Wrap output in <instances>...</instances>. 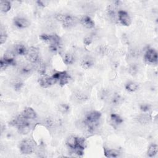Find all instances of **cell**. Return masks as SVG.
<instances>
[{
    "label": "cell",
    "instance_id": "cell-16",
    "mask_svg": "<svg viewBox=\"0 0 158 158\" xmlns=\"http://www.w3.org/2000/svg\"><path fill=\"white\" fill-rule=\"evenodd\" d=\"M76 21L77 20L74 17L71 15H67L65 20L64 22V26L67 28L71 27L76 24Z\"/></svg>",
    "mask_w": 158,
    "mask_h": 158
},
{
    "label": "cell",
    "instance_id": "cell-10",
    "mask_svg": "<svg viewBox=\"0 0 158 158\" xmlns=\"http://www.w3.org/2000/svg\"><path fill=\"white\" fill-rule=\"evenodd\" d=\"M14 25L19 29H26L30 26V22L26 18L17 17L13 20Z\"/></svg>",
    "mask_w": 158,
    "mask_h": 158
},
{
    "label": "cell",
    "instance_id": "cell-8",
    "mask_svg": "<svg viewBox=\"0 0 158 158\" xmlns=\"http://www.w3.org/2000/svg\"><path fill=\"white\" fill-rule=\"evenodd\" d=\"M117 14L119 20L122 25L124 26H129L131 24V18L127 12L124 11H119Z\"/></svg>",
    "mask_w": 158,
    "mask_h": 158
},
{
    "label": "cell",
    "instance_id": "cell-6",
    "mask_svg": "<svg viewBox=\"0 0 158 158\" xmlns=\"http://www.w3.org/2000/svg\"><path fill=\"white\" fill-rule=\"evenodd\" d=\"M26 56L30 62L35 64L39 60V51L37 48L31 47L28 50Z\"/></svg>",
    "mask_w": 158,
    "mask_h": 158
},
{
    "label": "cell",
    "instance_id": "cell-32",
    "mask_svg": "<svg viewBox=\"0 0 158 158\" xmlns=\"http://www.w3.org/2000/svg\"><path fill=\"white\" fill-rule=\"evenodd\" d=\"M84 43L86 44V45H89L92 43V39L90 38V37H87L84 39Z\"/></svg>",
    "mask_w": 158,
    "mask_h": 158
},
{
    "label": "cell",
    "instance_id": "cell-12",
    "mask_svg": "<svg viewBox=\"0 0 158 158\" xmlns=\"http://www.w3.org/2000/svg\"><path fill=\"white\" fill-rule=\"evenodd\" d=\"M21 114L27 120L34 119L37 117V114L35 111L32 108L30 107L24 109V110L23 111V112H22V113Z\"/></svg>",
    "mask_w": 158,
    "mask_h": 158
},
{
    "label": "cell",
    "instance_id": "cell-4",
    "mask_svg": "<svg viewBox=\"0 0 158 158\" xmlns=\"http://www.w3.org/2000/svg\"><path fill=\"white\" fill-rule=\"evenodd\" d=\"M52 77L56 81V82H59V85L61 86H64L68 84L70 78L69 74L65 71L56 72L52 75Z\"/></svg>",
    "mask_w": 158,
    "mask_h": 158
},
{
    "label": "cell",
    "instance_id": "cell-20",
    "mask_svg": "<svg viewBox=\"0 0 158 158\" xmlns=\"http://www.w3.org/2000/svg\"><path fill=\"white\" fill-rule=\"evenodd\" d=\"M111 122L116 126L120 125L123 121L122 117L116 114H112L111 115Z\"/></svg>",
    "mask_w": 158,
    "mask_h": 158
},
{
    "label": "cell",
    "instance_id": "cell-30",
    "mask_svg": "<svg viewBox=\"0 0 158 158\" xmlns=\"http://www.w3.org/2000/svg\"><path fill=\"white\" fill-rule=\"evenodd\" d=\"M150 109H151V107L148 104H143L140 106V109L144 112H148L150 110Z\"/></svg>",
    "mask_w": 158,
    "mask_h": 158
},
{
    "label": "cell",
    "instance_id": "cell-33",
    "mask_svg": "<svg viewBox=\"0 0 158 158\" xmlns=\"http://www.w3.org/2000/svg\"><path fill=\"white\" fill-rule=\"evenodd\" d=\"M37 4L40 6V7H45V6H46V4H45V2H43V1H37Z\"/></svg>",
    "mask_w": 158,
    "mask_h": 158
},
{
    "label": "cell",
    "instance_id": "cell-27",
    "mask_svg": "<svg viewBox=\"0 0 158 158\" xmlns=\"http://www.w3.org/2000/svg\"><path fill=\"white\" fill-rule=\"evenodd\" d=\"M150 120V117L147 115H143L139 117V121L141 123H147L149 122Z\"/></svg>",
    "mask_w": 158,
    "mask_h": 158
},
{
    "label": "cell",
    "instance_id": "cell-34",
    "mask_svg": "<svg viewBox=\"0 0 158 158\" xmlns=\"http://www.w3.org/2000/svg\"><path fill=\"white\" fill-rule=\"evenodd\" d=\"M120 98L119 96H117L116 98H114L113 99V101H112V102H113V103H114L115 105H117L118 102L119 103V101H120Z\"/></svg>",
    "mask_w": 158,
    "mask_h": 158
},
{
    "label": "cell",
    "instance_id": "cell-18",
    "mask_svg": "<svg viewBox=\"0 0 158 158\" xmlns=\"http://www.w3.org/2000/svg\"><path fill=\"white\" fill-rule=\"evenodd\" d=\"M36 64V69L37 71L41 74V75H45V72H46V67H45V64L39 60L35 63Z\"/></svg>",
    "mask_w": 158,
    "mask_h": 158
},
{
    "label": "cell",
    "instance_id": "cell-21",
    "mask_svg": "<svg viewBox=\"0 0 158 158\" xmlns=\"http://www.w3.org/2000/svg\"><path fill=\"white\" fill-rule=\"evenodd\" d=\"M126 88L128 92H134L138 89V85L135 82H129L126 84Z\"/></svg>",
    "mask_w": 158,
    "mask_h": 158
},
{
    "label": "cell",
    "instance_id": "cell-3",
    "mask_svg": "<svg viewBox=\"0 0 158 158\" xmlns=\"http://www.w3.org/2000/svg\"><path fill=\"white\" fill-rule=\"evenodd\" d=\"M40 38L42 41L50 43V46H56L59 47L61 43L60 37L56 34H53V35L43 34L40 36Z\"/></svg>",
    "mask_w": 158,
    "mask_h": 158
},
{
    "label": "cell",
    "instance_id": "cell-15",
    "mask_svg": "<svg viewBox=\"0 0 158 158\" xmlns=\"http://www.w3.org/2000/svg\"><path fill=\"white\" fill-rule=\"evenodd\" d=\"M78 141V138L76 137H71L67 139V144L71 149L75 150L77 147Z\"/></svg>",
    "mask_w": 158,
    "mask_h": 158
},
{
    "label": "cell",
    "instance_id": "cell-17",
    "mask_svg": "<svg viewBox=\"0 0 158 158\" xmlns=\"http://www.w3.org/2000/svg\"><path fill=\"white\" fill-rule=\"evenodd\" d=\"M104 153L107 157H117L119 156L120 153L116 150H107L104 148Z\"/></svg>",
    "mask_w": 158,
    "mask_h": 158
},
{
    "label": "cell",
    "instance_id": "cell-25",
    "mask_svg": "<svg viewBox=\"0 0 158 158\" xmlns=\"http://www.w3.org/2000/svg\"><path fill=\"white\" fill-rule=\"evenodd\" d=\"M93 64V62L92 59H90V58H87V59H84L82 62V66L84 69L90 68V67H91Z\"/></svg>",
    "mask_w": 158,
    "mask_h": 158
},
{
    "label": "cell",
    "instance_id": "cell-5",
    "mask_svg": "<svg viewBox=\"0 0 158 158\" xmlns=\"http://www.w3.org/2000/svg\"><path fill=\"white\" fill-rule=\"evenodd\" d=\"M16 64V61L12 53H6L5 54L3 58H2L0 62V66L1 69L3 70L6 69L7 67L9 65H13Z\"/></svg>",
    "mask_w": 158,
    "mask_h": 158
},
{
    "label": "cell",
    "instance_id": "cell-9",
    "mask_svg": "<svg viewBox=\"0 0 158 158\" xmlns=\"http://www.w3.org/2000/svg\"><path fill=\"white\" fill-rule=\"evenodd\" d=\"M144 58L149 63H156L157 62V53L155 50L150 48L146 51Z\"/></svg>",
    "mask_w": 158,
    "mask_h": 158
},
{
    "label": "cell",
    "instance_id": "cell-26",
    "mask_svg": "<svg viewBox=\"0 0 158 158\" xmlns=\"http://www.w3.org/2000/svg\"><path fill=\"white\" fill-rule=\"evenodd\" d=\"M59 109L63 113H67L70 110V106L67 104H62L60 105Z\"/></svg>",
    "mask_w": 158,
    "mask_h": 158
},
{
    "label": "cell",
    "instance_id": "cell-22",
    "mask_svg": "<svg viewBox=\"0 0 158 158\" xmlns=\"http://www.w3.org/2000/svg\"><path fill=\"white\" fill-rule=\"evenodd\" d=\"M0 5H1V9L3 13L8 12L11 8V3L9 2H6V1L1 2V3H0Z\"/></svg>",
    "mask_w": 158,
    "mask_h": 158
},
{
    "label": "cell",
    "instance_id": "cell-2",
    "mask_svg": "<svg viewBox=\"0 0 158 158\" xmlns=\"http://www.w3.org/2000/svg\"><path fill=\"white\" fill-rule=\"evenodd\" d=\"M35 149V143L32 140H24L20 144V150L22 154H32Z\"/></svg>",
    "mask_w": 158,
    "mask_h": 158
},
{
    "label": "cell",
    "instance_id": "cell-24",
    "mask_svg": "<svg viewBox=\"0 0 158 158\" xmlns=\"http://www.w3.org/2000/svg\"><path fill=\"white\" fill-rule=\"evenodd\" d=\"M74 62V58L71 54H65L64 58V62L67 65L72 64Z\"/></svg>",
    "mask_w": 158,
    "mask_h": 158
},
{
    "label": "cell",
    "instance_id": "cell-31",
    "mask_svg": "<svg viewBox=\"0 0 158 158\" xmlns=\"http://www.w3.org/2000/svg\"><path fill=\"white\" fill-rule=\"evenodd\" d=\"M22 87H23V83H22L21 81H17L15 82L14 84V88L16 90H17V91L20 90Z\"/></svg>",
    "mask_w": 158,
    "mask_h": 158
},
{
    "label": "cell",
    "instance_id": "cell-23",
    "mask_svg": "<svg viewBox=\"0 0 158 158\" xmlns=\"http://www.w3.org/2000/svg\"><path fill=\"white\" fill-rule=\"evenodd\" d=\"M7 37H8V35L5 30V29H4L3 26H2L1 32H0V42H1L2 44H4L6 42L7 40Z\"/></svg>",
    "mask_w": 158,
    "mask_h": 158
},
{
    "label": "cell",
    "instance_id": "cell-19",
    "mask_svg": "<svg viewBox=\"0 0 158 158\" xmlns=\"http://www.w3.org/2000/svg\"><path fill=\"white\" fill-rule=\"evenodd\" d=\"M157 153V144H153L150 146L147 151V155L150 157H154Z\"/></svg>",
    "mask_w": 158,
    "mask_h": 158
},
{
    "label": "cell",
    "instance_id": "cell-29",
    "mask_svg": "<svg viewBox=\"0 0 158 158\" xmlns=\"http://www.w3.org/2000/svg\"><path fill=\"white\" fill-rule=\"evenodd\" d=\"M66 17H67V15L66 14H58L56 16V19H57L58 21H60V22H65V19H66Z\"/></svg>",
    "mask_w": 158,
    "mask_h": 158
},
{
    "label": "cell",
    "instance_id": "cell-28",
    "mask_svg": "<svg viewBox=\"0 0 158 158\" xmlns=\"http://www.w3.org/2000/svg\"><path fill=\"white\" fill-rule=\"evenodd\" d=\"M32 71V69L30 68V67L29 66H25L22 69V71H21V72L22 74L23 75H29V74H30Z\"/></svg>",
    "mask_w": 158,
    "mask_h": 158
},
{
    "label": "cell",
    "instance_id": "cell-7",
    "mask_svg": "<svg viewBox=\"0 0 158 158\" xmlns=\"http://www.w3.org/2000/svg\"><path fill=\"white\" fill-rule=\"evenodd\" d=\"M40 85L43 88H48L56 83V81L52 77H49L47 75H43L39 78L38 81Z\"/></svg>",
    "mask_w": 158,
    "mask_h": 158
},
{
    "label": "cell",
    "instance_id": "cell-1",
    "mask_svg": "<svg viewBox=\"0 0 158 158\" xmlns=\"http://www.w3.org/2000/svg\"><path fill=\"white\" fill-rule=\"evenodd\" d=\"M101 117V112L96 111L90 112L85 116L84 122L88 131L92 132L95 130L98 125V122Z\"/></svg>",
    "mask_w": 158,
    "mask_h": 158
},
{
    "label": "cell",
    "instance_id": "cell-13",
    "mask_svg": "<svg viewBox=\"0 0 158 158\" xmlns=\"http://www.w3.org/2000/svg\"><path fill=\"white\" fill-rule=\"evenodd\" d=\"M81 24L87 29H92L95 26V22L88 16H84L81 19Z\"/></svg>",
    "mask_w": 158,
    "mask_h": 158
},
{
    "label": "cell",
    "instance_id": "cell-11",
    "mask_svg": "<svg viewBox=\"0 0 158 158\" xmlns=\"http://www.w3.org/2000/svg\"><path fill=\"white\" fill-rule=\"evenodd\" d=\"M18 131L20 134L26 135L30 132L31 126L30 122H28V120H26L24 122H22L20 125L18 127Z\"/></svg>",
    "mask_w": 158,
    "mask_h": 158
},
{
    "label": "cell",
    "instance_id": "cell-14",
    "mask_svg": "<svg viewBox=\"0 0 158 158\" xmlns=\"http://www.w3.org/2000/svg\"><path fill=\"white\" fill-rule=\"evenodd\" d=\"M28 50L25 45L22 44H17L14 48V52L19 56H26L28 53Z\"/></svg>",
    "mask_w": 158,
    "mask_h": 158
}]
</instances>
